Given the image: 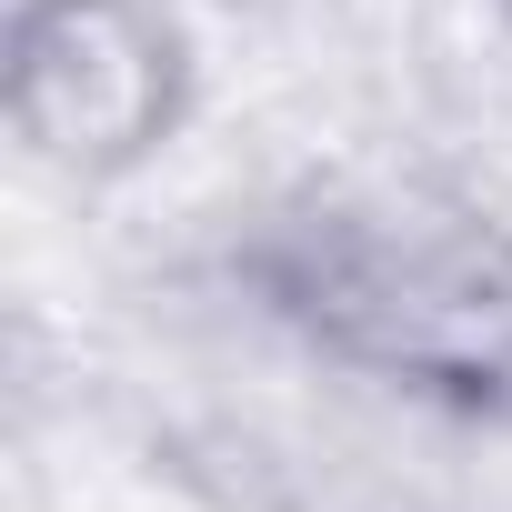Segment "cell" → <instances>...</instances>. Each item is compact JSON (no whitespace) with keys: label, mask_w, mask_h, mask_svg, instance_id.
I'll list each match as a JSON object with an SVG mask.
<instances>
[{"label":"cell","mask_w":512,"mask_h":512,"mask_svg":"<svg viewBox=\"0 0 512 512\" xmlns=\"http://www.w3.org/2000/svg\"><path fill=\"white\" fill-rule=\"evenodd\" d=\"M322 372L442 422H512V221L432 181H312L231 251Z\"/></svg>","instance_id":"obj_1"},{"label":"cell","mask_w":512,"mask_h":512,"mask_svg":"<svg viewBox=\"0 0 512 512\" xmlns=\"http://www.w3.org/2000/svg\"><path fill=\"white\" fill-rule=\"evenodd\" d=\"M0 101L41 171L131 181L191 121V31L161 0H21Z\"/></svg>","instance_id":"obj_2"}]
</instances>
